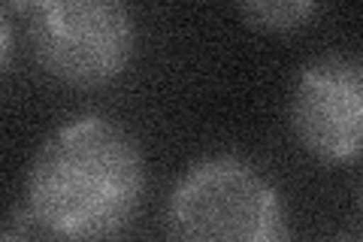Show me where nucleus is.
<instances>
[{"label": "nucleus", "mask_w": 363, "mask_h": 242, "mask_svg": "<svg viewBox=\"0 0 363 242\" xmlns=\"http://www.w3.org/2000/svg\"><path fill=\"white\" fill-rule=\"evenodd\" d=\"M333 242H360L357 236H339V239H333Z\"/></svg>", "instance_id": "8"}, {"label": "nucleus", "mask_w": 363, "mask_h": 242, "mask_svg": "<svg viewBox=\"0 0 363 242\" xmlns=\"http://www.w3.org/2000/svg\"><path fill=\"white\" fill-rule=\"evenodd\" d=\"M9 57H13V25H9V18L0 9V73L9 64Z\"/></svg>", "instance_id": "6"}, {"label": "nucleus", "mask_w": 363, "mask_h": 242, "mask_svg": "<svg viewBox=\"0 0 363 242\" xmlns=\"http://www.w3.org/2000/svg\"><path fill=\"white\" fill-rule=\"evenodd\" d=\"M0 242H33L25 233H0Z\"/></svg>", "instance_id": "7"}, {"label": "nucleus", "mask_w": 363, "mask_h": 242, "mask_svg": "<svg viewBox=\"0 0 363 242\" xmlns=\"http://www.w3.org/2000/svg\"><path fill=\"white\" fill-rule=\"evenodd\" d=\"M30 43L49 76L94 88L124 73L136 28L130 9L112 0H45L30 6Z\"/></svg>", "instance_id": "3"}, {"label": "nucleus", "mask_w": 363, "mask_h": 242, "mask_svg": "<svg viewBox=\"0 0 363 242\" xmlns=\"http://www.w3.org/2000/svg\"><path fill=\"white\" fill-rule=\"evenodd\" d=\"M242 16L252 21L255 28H264V31H294V28H300L309 16H315V4H306V0L248 4V6H242Z\"/></svg>", "instance_id": "5"}, {"label": "nucleus", "mask_w": 363, "mask_h": 242, "mask_svg": "<svg viewBox=\"0 0 363 242\" xmlns=\"http://www.w3.org/2000/svg\"><path fill=\"white\" fill-rule=\"evenodd\" d=\"M291 128L306 152L345 164L360 155L363 140V67L357 57L327 55L297 79Z\"/></svg>", "instance_id": "4"}, {"label": "nucleus", "mask_w": 363, "mask_h": 242, "mask_svg": "<svg viewBox=\"0 0 363 242\" xmlns=\"http://www.w3.org/2000/svg\"><path fill=\"white\" fill-rule=\"evenodd\" d=\"M143 188L145 167L130 133L106 115H79L33 160L28 212L52 236L104 239L133 218Z\"/></svg>", "instance_id": "1"}, {"label": "nucleus", "mask_w": 363, "mask_h": 242, "mask_svg": "<svg viewBox=\"0 0 363 242\" xmlns=\"http://www.w3.org/2000/svg\"><path fill=\"white\" fill-rule=\"evenodd\" d=\"M167 224L173 242H288L279 191L233 155L206 158L182 176Z\"/></svg>", "instance_id": "2"}]
</instances>
